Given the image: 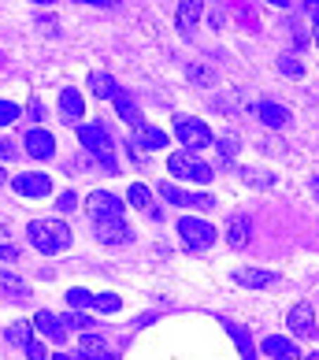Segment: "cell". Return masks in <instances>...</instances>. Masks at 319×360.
<instances>
[{
	"mask_svg": "<svg viewBox=\"0 0 319 360\" xmlns=\"http://www.w3.org/2000/svg\"><path fill=\"white\" fill-rule=\"evenodd\" d=\"M26 238L41 257H60V252L71 249V226L63 219H30Z\"/></svg>",
	"mask_w": 319,
	"mask_h": 360,
	"instance_id": "obj_1",
	"label": "cell"
},
{
	"mask_svg": "<svg viewBox=\"0 0 319 360\" xmlns=\"http://www.w3.org/2000/svg\"><path fill=\"white\" fill-rule=\"evenodd\" d=\"M167 171H171V179H182V182H211V175H216V171H211V164H204L201 156L197 153H171L167 156Z\"/></svg>",
	"mask_w": 319,
	"mask_h": 360,
	"instance_id": "obj_2",
	"label": "cell"
},
{
	"mask_svg": "<svg viewBox=\"0 0 319 360\" xmlns=\"http://www.w3.org/2000/svg\"><path fill=\"white\" fill-rule=\"evenodd\" d=\"M175 138L182 141V149H185V153L211 149V141H216L211 127L204 123V119H193V115H178V119H175Z\"/></svg>",
	"mask_w": 319,
	"mask_h": 360,
	"instance_id": "obj_3",
	"label": "cell"
},
{
	"mask_svg": "<svg viewBox=\"0 0 319 360\" xmlns=\"http://www.w3.org/2000/svg\"><path fill=\"white\" fill-rule=\"evenodd\" d=\"M78 141L89 156H97L108 171H115V156H112V134L104 130L100 123H82L78 127Z\"/></svg>",
	"mask_w": 319,
	"mask_h": 360,
	"instance_id": "obj_4",
	"label": "cell"
},
{
	"mask_svg": "<svg viewBox=\"0 0 319 360\" xmlns=\"http://www.w3.org/2000/svg\"><path fill=\"white\" fill-rule=\"evenodd\" d=\"M86 212H89L93 223H100V219H123L126 216V201H123V197H115L112 190H93L86 197Z\"/></svg>",
	"mask_w": 319,
	"mask_h": 360,
	"instance_id": "obj_5",
	"label": "cell"
},
{
	"mask_svg": "<svg viewBox=\"0 0 319 360\" xmlns=\"http://www.w3.org/2000/svg\"><path fill=\"white\" fill-rule=\"evenodd\" d=\"M178 234H182L185 249H208V245H216V238H219L216 226L197 219V216H182L178 219Z\"/></svg>",
	"mask_w": 319,
	"mask_h": 360,
	"instance_id": "obj_6",
	"label": "cell"
},
{
	"mask_svg": "<svg viewBox=\"0 0 319 360\" xmlns=\"http://www.w3.org/2000/svg\"><path fill=\"white\" fill-rule=\"evenodd\" d=\"M160 197H164L167 205H178V208H216V197L211 193H190V190H178L175 182H160Z\"/></svg>",
	"mask_w": 319,
	"mask_h": 360,
	"instance_id": "obj_7",
	"label": "cell"
},
{
	"mask_svg": "<svg viewBox=\"0 0 319 360\" xmlns=\"http://www.w3.org/2000/svg\"><path fill=\"white\" fill-rule=\"evenodd\" d=\"M130 149H145V153H152V149H167V130H160L152 123H134L130 127Z\"/></svg>",
	"mask_w": 319,
	"mask_h": 360,
	"instance_id": "obj_8",
	"label": "cell"
},
{
	"mask_svg": "<svg viewBox=\"0 0 319 360\" xmlns=\"http://www.w3.org/2000/svg\"><path fill=\"white\" fill-rule=\"evenodd\" d=\"M93 231H97V242H104V245H126L134 238L126 216L123 219H100V223H93Z\"/></svg>",
	"mask_w": 319,
	"mask_h": 360,
	"instance_id": "obj_9",
	"label": "cell"
},
{
	"mask_svg": "<svg viewBox=\"0 0 319 360\" xmlns=\"http://www.w3.org/2000/svg\"><path fill=\"white\" fill-rule=\"evenodd\" d=\"M11 186H15L19 197H34V201H41V197L52 193V179L48 175H37V171H26V175L11 179Z\"/></svg>",
	"mask_w": 319,
	"mask_h": 360,
	"instance_id": "obj_10",
	"label": "cell"
},
{
	"mask_svg": "<svg viewBox=\"0 0 319 360\" xmlns=\"http://www.w3.org/2000/svg\"><path fill=\"white\" fill-rule=\"evenodd\" d=\"M22 145H26V153H30L34 160H52V156H56V138H52L45 127H34V130H26Z\"/></svg>",
	"mask_w": 319,
	"mask_h": 360,
	"instance_id": "obj_11",
	"label": "cell"
},
{
	"mask_svg": "<svg viewBox=\"0 0 319 360\" xmlns=\"http://www.w3.org/2000/svg\"><path fill=\"white\" fill-rule=\"evenodd\" d=\"M286 327L294 330L297 338H312V335H315V312H312V304H308V301L294 304V309H289V316H286Z\"/></svg>",
	"mask_w": 319,
	"mask_h": 360,
	"instance_id": "obj_12",
	"label": "cell"
},
{
	"mask_svg": "<svg viewBox=\"0 0 319 360\" xmlns=\"http://www.w3.org/2000/svg\"><path fill=\"white\" fill-rule=\"evenodd\" d=\"M34 330H37L41 338L56 342V345H63V342H67V327L60 323V316H52V312H45V309L34 316Z\"/></svg>",
	"mask_w": 319,
	"mask_h": 360,
	"instance_id": "obj_13",
	"label": "cell"
},
{
	"mask_svg": "<svg viewBox=\"0 0 319 360\" xmlns=\"http://www.w3.org/2000/svg\"><path fill=\"white\" fill-rule=\"evenodd\" d=\"M260 353L271 356V360H301V349L294 345V338H278V335L263 338L260 342Z\"/></svg>",
	"mask_w": 319,
	"mask_h": 360,
	"instance_id": "obj_14",
	"label": "cell"
},
{
	"mask_svg": "<svg viewBox=\"0 0 319 360\" xmlns=\"http://www.w3.org/2000/svg\"><path fill=\"white\" fill-rule=\"evenodd\" d=\"M0 293H4L8 301H15V304H26V301H30V286H26L19 275H11L8 268H0Z\"/></svg>",
	"mask_w": 319,
	"mask_h": 360,
	"instance_id": "obj_15",
	"label": "cell"
},
{
	"mask_svg": "<svg viewBox=\"0 0 319 360\" xmlns=\"http://www.w3.org/2000/svg\"><path fill=\"white\" fill-rule=\"evenodd\" d=\"M201 11H204V0H178V15H175L178 30H182V34L197 30V22H201Z\"/></svg>",
	"mask_w": 319,
	"mask_h": 360,
	"instance_id": "obj_16",
	"label": "cell"
},
{
	"mask_svg": "<svg viewBox=\"0 0 319 360\" xmlns=\"http://www.w3.org/2000/svg\"><path fill=\"white\" fill-rule=\"evenodd\" d=\"M112 104H115V112H119V119H123V123H130V127L141 123V108H138V101L130 97L126 89H115V93H112Z\"/></svg>",
	"mask_w": 319,
	"mask_h": 360,
	"instance_id": "obj_17",
	"label": "cell"
},
{
	"mask_svg": "<svg viewBox=\"0 0 319 360\" xmlns=\"http://www.w3.org/2000/svg\"><path fill=\"white\" fill-rule=\"evenodd\" d=\"M234 283L237 286H249V290H268L278 283L275 271H260V268H249V271H234Z\"/></svg>",
	"mask_w": 319,
	"mask_h": 360,
	"instance_id": "obj_18",
	"label": "cell"
},
{
	"mask_svg": "<svg viewBox=\"0 0 319 360\" xmlns=\"http://www.w3.org/2000/svg\"><path fill=\"white\" fill-rule=\"evenodd\" d=\"M256 115H260L268 127H275V130L289 127V108H282V104H275V101H260V104H256Z\"/></svg>",
	"mask_w": 319,
	"mask_h": 360,
	"instance_id": "obj_19",
	"label": "cell"
},
{
	"mask_svg": "<svg viewBox=\"0 0 319 360\" xmlns=\"http://www.w3.org/2000/svg\"><path fill=\"white\" fill-rule=\"evenodd\" d=\"M60 112H63V119H67V123H78V119H82V112H86L82 93H78V89H63V93H60Z\"/></svg>",
	"mask_w": 319,
	"mask_h": 360,
	"instance_id": "obj_20",
	"label": "cell"
},
{
	"mask_svg": "<svg viewBox=\"0 0 319 360\" xmlns=\"http://www.w3.org/2000/svg\"><path fill=\"white\" fill-rule=\"evenodd\" d=\"M227 242H230V249H245L249 245V219L245 216H230L227 219Z\"/></svg>",
	"mask_w": 319,
	"mask_h": 360,
	"instance_id": "obj_21",
	"label": "cell"
},
{
	"mask_svg": "<svg viewBox=\"0 0 319 360\" xmlns=\"http://www.w3.org/2000/svg\"><path fill=\"white\" fill-rule=\"evenodd\" d=\"M223 327L230 330V338L237 342V353H242V360H256V345H252V338L245 335V327L230 323V319H223Z\"/></svg>",
	"mask_w": 319,
	"mask_h": 360,
	"instance_id": "obj_22",
	"label": "cell"
},
{
	"mask_svg": "<svg viewBox=\"0 0 319 360\" xmlns=\"http://www.w3.org/2000/svg\"><path fill=\"white\" fill-rule=\"evenodd\" d=\"M89 89H93V97H97V101H112V93H115L119 86H115V78H112V75L93 71V75H89Z\"/></svg>",
	"mask_w": 319,
	"mask_h": 360,
	"instance_id": "obj_23",
	"label": "cell"
},
{
	"mask_svg": "<svg viewBox=\"0 0 319 360\" xmlns=\"http://www.w3.org/2000/svg\"><path fill=\"white\" fill-rule=\"evenodd\" d=\"M8 342L19 345V349H26V345L34 342V323H26V319H15V323L8 327Z\"/></svg>",
	"mask_w": 319,
	"mask_h": 360,
	"instance_id": "obj_24",
	"label": "cell"
},
{
	"mask_svg": "<svg viewBox=\"0 0 319 360\" xmlns=\"http://www.w3.org/2000/svg\"><path fill=\"white\" fill-rule=\"evenodd\" d=\"M60 323H63V327H71V330H93V327H97V319H93L89 312H78V309H67V312L60 316Z\"/></svg>",
	"mask_w": 319,
	"mask_h": 360,
	"instance_id": "obj_25",
	"label": "cell"
},
{
	"mask_svg": "<svg viewBox=\"0 0 319 360\" xmlns=\"http://www.w3.org/2000/svg\"><path fill=\"white\" fill-rule=\"evenodd\" d=\"M126 205H134V208H145L149 212L152 208V193H149V186H141V182H134L126 190Z\"/></svg>",
	"mask_w": 319,
	"mask_h": 360,
	"instance_id": "obj_26",
	"label": "cell"
},
{
	"mask_svg": "<svg viewBox=\"0 0 319 360\" xmlns=\"http://www.w3.org/2000/svg\"><path fill=\"white\" fill-rule=\"evenodd\" d=\"M89 309H97V312H119V309H123V297H119V293H93Z\"/></svg>",
	"mask_w": 319,
	"mask_h": 360,
	"instance_id": "obj_27",
	"label": "cell"
},
{
	"mask_svg": "<svg viewBox=\"0 0 319 360\" xmlns=\"http://www.w3.org/2000/svg\"><path fill=\"white\" fill-rule=\"evenodd\" d=\"M63 301H67V309H89L93 293H89V290H82V286H71L67 293H63Z\"/></svg>",
	"mask_w": 319,
	"mask_h": 360,
	"instance_id": "obj_28",
	"label": "cell"
},
{
	"mask_svg": "<svg viewBox=\"0 0 319 360\" xmlns=\"http://www.w3.org/2000/svg\"><path fill=\"white\" fill-rule=\"evenodd\" d=\"M278 71H282L286 78H301L304 75V63L297 56H278Z\"/></svg>",
	"mask_w": 319,
	"mask_h": 360,
	"instance_id": "obj_29",
	"label": "cell"
},
{
	"mask_svg": "<svg viewBox=\"0 0 319 360\" xmlns=\"http://www.w3.org/2000/svg\"><path fill=\"white\" fill-rule=\"evenodd\" d=\"M19 115H22V108L15 101H0V127H11Z\"/></svg>",
	"mask_w": 319,
	"mask_h": 360,
	"instance_id": "obj_30",
	"label": "cell"
},
{
	"mask_svg": "<svg viewBox=\"0 0 319 360\" xmlns=\"http://www.w3.org/2000/svg\"><path fill=\"white\" fill-rule=\"evenodd\" d=\"M26 356H30V360H48V349H45V342H30V345H26V349H22Z\"/></svg>",
	"mask_w": 319,
	"mask_h": 360,
	"instance_id": "obj_31",
	"label": "cell"
},
{
	"mask_svg": "<svg viewBox=\"0 0 319 360\" xmlns=\"http://www.w3.org/2000/svg\"><path fill=\"white\" fill-rule=\"evenodd\" d=\"M242 175H245V182H252V186H263V190H271V175H260V171H242Z\"/></svg>",
	"mask_w": 319,
	"mask_h": 360,
	"instance_id": "obj_32",
	"label": "cell"
},
{
	"mask_svg": "<svg viewBox=\"0 0 319 360\" xmlns=\"http://www.w3.org/2000/svg\"><path fill=\"white\" fill-rule=\"evenodd\" d=\"M56 208H60V212H74V208H78V197H74L71 190L60 193V197H56Z\"/></svg>",
	"mask_w": 319,
	"mask_h": 360,
	"instance_id": "obj_33",
	"label": "cell"
},
{
	"mask_svg": "<svg viewBox=\"0 0 319 360\" xmlns=\"http://www.w3.org/2000/svg\"><path fill=\"white\" fill-rule=\"evenodd\" d=\"M15 153H19L15 145H11L8 138H0V160H15Z\"/></svg>",
	"mask_w": 319,
	"mask_h": 360,
	"instance_id": "obj_34",
	"label": "cell"
},
{
	"mask_svg": "<svg viewBox=\"0 0 319 360\" xmlns=\"http://www.w3.org/2000/svg\"><path fill=\"white\" fill-rule=\"evenodd\" d=\"M26 112H30V119H37V123H41V119H45V104L34 97V101H30V108H26Z\"/></svg>",
	"mask_w": 319,
	"mask_h": 360,
	"instance_id": "obj_35",
	"label": "cell"
},
{
	"mask_svg": "<svg viewBox=\"0 0 319 360\" xmlns=\"http://www.w3.org/2000/svg\"><path fill=\"white\" fill-rule=\"evenodd\" d=\"M15 257H19L15 245H0V260H15Z\"/></svg>",
	"mask_w": 319,
	"mask_h": 360,
	"instance_id": "obj_36",
	"label": "cell"
},
{
	"mask_svg": "<svg viewBox=\"0 0 319 360\" xmlns=\"http://www.w3.org/2000/svg\"><path fill=\"white\" fill-rule=\"evenodd\" d=\"M234 145H237L234 138H223V156H227V160H230V156L237 153V149H234Z\"/></svg>",
	"mask_w": 319,
	"mask_h": 360,
	"instance_id": "obj_37",
	"label": "cell"
},
{
	"mask_svg": "<svg viewBox=\"0 0 319 360\" xmlns=\"http://www.w3.org/2000/svg\"><path fill=\"white\" fill-rule=\"evenodd\" d=\"M308 15H312V22L319 26V0H308Z\"/></svg>",
	"mask_w": 319,
	"mask_h": 360,
	"instance_id": "obj_38",
	"label": "cell"
},
{
	"mask_svg": "<svg viewBox=\"0 0 319 360\" xmlns=\"http://www.w3.org/2000/svg\"><path fill=\"white\" fill-rule=\"evenodd\" d=\"M74 360H97V356H93L89 349H82V345H78V349H74Z\"/></svg>",
	"mask_w": 319,
	"mask_h": 360,
	"instance_id": "obj_39",
	"label": "cell"
},
{
	"mask_svg": "<svg viewBox=\"0 0 319 360\" xmlns=\"http://www.w3.org/2000/svg\"><path fill=\"white\" fill-rule=\"evenodd\" d=\"M82 4H93V8H112L115 0H82Z\"/></svg>",
	"mask_w": 319,
	"mask_h": 360,
	"instance_id": "obj_40",
	"label": "cell"
},
{
	"mask_svg": "<svg viewBox=\"0 0 319 360\" xmlns=\"http://www.w3.org/2000/svg\"><path fill=\"white\" fill-rule=\"evenodd\" d=\"M97 360H119V356H115L112 349H100V353H97Z\"/></svg>",
	"mask_w": 319,
	"mask_h": 360,
	"instance_id": "obj_41",
	"label": "cell"
},
{
	"mask_svg": "<svg viewBox=\"0 0 319 360\" xmlns=\"http://www.w3.org/2000/svg\"><path fill=\"white\" fill-rule=\"evenodd\" d=\"M48 360H71L67 353H48Z\"/></svg>",
	"mask_w": 319,
	"mask_h": 360,
	"instance_id": "obj_42",
	"label": "cell"
},
{
	"mask_svg": "<svg viewBox=\"0 0 319 360\" xmlns=\"http://www.w3.org/2000/svg\"><path fill=\"white\" fill-rule=\"evenodd\" d=\"M275 4H278V8H289V4H294V0H275Z\"/></svg>",
	"mask_w": 319,
	"mask_h": 360,
	"instance_id": "obj_43",
	"label": "cell"
},
{
	"mask_svg": "<svg viewBox=\"0 0 319 360\" xmlns=\"http://www.w3.org/2000/svg\"><path fill=\"white\" fill-rule=\"evenodd\" d=\"M304 360H319V353H308V356H304Z\"/></svg>",
	"mask_w": 319,
	"mask_h": 360,
	"instance_id": "obj_44",
	"label": "cell"
},
{
	"mask_svg": "<svg viewBox=\"0 0 319 360\" xmlns=\"http://www.w3.org/2000/svg\"><path fill=\"white\" fill-rule=\"evenodd\" d=\"M34 4H52V0H34Z\"/></svg>",
	"mask_w": 319,
	"mask_h": 360,
	"instance_id": "obj_45",
	"label": "cell"
},
{
	"mask_svg": "<svg viewBox=\"0 0 319 360\" xmlns=\"http://www.w3.org/2000/svg\"><path fill=\"white\" fill-rule=\"evenodd\" d=\"M4 179H8V175H4V171H0V186H4Z\"/></svg>",
	"mask_w": 319,
	"mask_h": 360,
	"instance_id": "obj_46",
	"label": "cell"
},
{
	"mask_svg": "<svg viewBox=\"0 0 319 360\" xmlns=\"http://www.w3.org/2000/svg\"><path fill=\"white\" fill-rule=\"evenodd\" d=\"M315 45H319V26H315Z\"/></svg>",
	"mask_w": 319,
	"mask_h": 360,
	"instance_id": "obj_47",
	"label": "cell"
}]
</instances>
